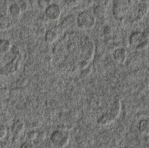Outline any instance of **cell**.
Listing matches in <instances>:
<instances>
[{"instance_id":"obj_1","label":"cell","mask_w":149,"mask_h":148,"mask_svg":"<svg viewBox=\"0 0 149 148\" xmlns=\"http://www.w3.org/2000/svg\"><path fill=\"white\" fill-rule=\"evenodd\" d=\"M70 136L65 129H60L54 131L50 137L52 142L54 146L58 148H63L69 143Z\"/></svg>"},{"instance_id":"obj_2","label":"cell","mask_w":149,"mask_h":148,"mask_svg":"<svg viewBox=\"0 0 149 148\" xmlns=\"http://www.w3.org/2000/svg\"><path fill=\"white\" fill-rule=\"evenodd\" d=\"M130 1H118L113 7L115 16L118 19H122L126 16L128 11L131 3Z\"/></svg>"},{"instance_id":"obj_3","label":"cell","mask_w":149,"mask_h":148,"mask_svg":"<svg viewBox=\"0 0 149 148\" xmlns=\"http://www.w3.org/2000/svg\"><path fill=\"white\" fill-rule=\"evenodd\" d=\"M148 40L144 36L143 32L135 31L133 32L130 36L129 41L130 45L136 47L141 45L145 41Z\"/></svg>"},{"instance_id":"obj_4","label":"cell","mask_w":149,"mask_h":148,"mask_svg":"<svg viewBox=\"0 0 149 148\" xmlns=\"http://www.w3.org/2000/svg\"><path fill=\"white\" fill-rule=\"evenodd\" d=\"M93 16L89 12H85L81 14L79 17V23L81 27L89 28L93 24Z\"/></svg>"},{"instance_id":"obj_5","label":"cell","mask_w":149,"mask_h":148,"mask_svg":"<svg viewBox=\"0 0 149 148\" xmlns=\"http://www.w3.org/2000/svg\"><path fill=\"white\" fill-rule=\"evenodd\" d=\"M121 104L119 101H116L111 105L109 110L107 113L112 116V118L115 120L119 116L120 112Z\"/></svg>"},{"instance_id":"obj_6","label":"cell","mask_w":149,"mask_h":148,"mask_svg":"<svg viewBox=\"0 0 149 148\" xmlns=\"http://www.w3.org/2000/svg\"><path fill=\"white\" fill-rule=\"evenodd\" d=\"M149 10V6L148 3L145 2H142L140 3L138 7L136 19L140 20L145 17L148 12Z\"/></svg>"},{"instance_id":"obj_7","label":"cell","mask_w":149,"mask_h":148,"mask_svg":"<svg viewBox=\"0 0 149 148\" xmlns=\"http://www.w3.org/2000/svg\"><path fill=\"white\" fill-rule=\"evenodd\" d=\"M127 51L124 48H120L115 52L114 58L118 62L123 63L126 61Z\"/></svg>"},{"instance_id":"obj_8","label":"cell","mask_w":149,"mask_h":148,"mask_svg":"<svg viewBox=\"0 0 149 148\" xmlns=\"http://www.w3.org/2000/svg\"><path fill=\"white\" fill-rule=\"evenodd\" d=\"M46 13L50 18L56 19L60 14V9L57 5H52L50 6L46 10Z\"/></svg>"},{"instance_id":"obj_9","label":"cell","mask_w":149,"mask_h":148,"mask_svg":"<svg viewBox=\"0 0 149 148\" xmlns=\"http://www.w3.org/2000/svg\"><path fill=\"white\" fill-rule=\"evenodd\" d=\"M139 130L140 133L143 135H148L149 134V120H142L139 123Z\"/></svg>"},{"instance_id":"obj_10","label":"cell","mask_w":149,"mask_h":148,"mask_svg":"<svg viewBox=\"0 0 149 148\" xmlns=\"http://www.w3.org/2000/svg\"><path fill=\"white\" fill-rule=\"evenodd\" d=\"M114 120L112 116L107 112L102 115L98 121V123L101 125H107L112 123Z\"/></svg>"},{"instance_id":"obj_11","label":"cell","mask_w":149,"mask_h":148,"mask_svg":"<svg viewBox=\"0 0 149 148\" xmlns=\"http://www.w3.org/2000/svg\"><path fill=\"white\" fill-rule=\"evenodd\" d=\"M24 129V124L21 121H17L12 126V131L15 134H20L23 131Z\"/></svg>"},{"instance_id":"obj_12","label":"cell","mask_w":149,"mask_h":148,"mask_svg":"<svg viewBox=\"0 0 149 148\" xmlns=\"http://www.w3.org/2000/svg\"><path fill=\"white\" fill-rule=\"evenodd\" d=\"M10 46V43L7 40L0 41V59L3 54L9 50Z\"/></svg>"},{"instance_id":"obj_13","label":"cell","mask_w":149,"mask_h":148,"mask_svg":"<svg viewBox=\"0 0 149 148\" xmlns=\"http://www.w3.org/2000/svg\"><path fill=\"white\" fill-rule=\"evenodd\" d=\"M10 20L8 17H3L0 18V29H4L8 28L10 25Z\"/></svg>"},{"instance_id":"obj_14","label":"cell","mask_w":149,"mask_h":148,"mask_svg":"<svg viewBox=\"0 0 149 148\" xmlns=\"http://www.w3.org/2000/svg\"><path fill=\"white\" fill-rule=\"evenodd\" d=\"M21 12V9L17 4H13L10 8V13L14 16L19 15Z\"/></svg>"},{"instance_id":"obj_15","label":"cell","mask_w":149,"mask_h":148,"mask_svg":"<svg viewBox=\"0 0 149 148\" xmlns=\"http://www.w3.org/2000/svg\"><path fill=\"white\" fill-rule=\"evenodd\" d=\"M7 134V129L3 124L0 123V140L3 139Z\"/></svg>"},{"instance_id":"obj_16","label":"cell","mask_w":149,"mask_h":148,"mask_svg":"<svg viewBox=\"0 0 149 148\" xmlns=\"http://www.w3.org/2000/svg\"><path fill=\"white\" fill-rule=\"evenodd\" d=\"M149 42L148 40L143 43L141 45H139L138 47H136V49L138 50H143L146 49L148 47Z\"/></svg>"},{"instance_id":"obj_17","label":"cell","mask_w":149,"mask_h":148,"mask_svg":"<svg viewBox=\"0 0 149 148\" xmlns=\"http://www.w3.org/2000/svg\"><path fill=\"white\" fill-rule=\"evenodd\" d=\"M45 134L43 132H39L37 134V136L36 140H37V141L38 142H41L44 140L45 138Z\"/></svg>"},{"instance_id":"obj_18","label":"cell","mask_w":149,"mask_h":148,"mask_svg":"<svg viewBox=\"0 0 149 148\" xmlns=\"http://www.w3.org/2000/svg\"><path fill=\"white\" fill-rule=\"evenodd\" d=\"M38 133L35 131H31L29 133L28 135V137L29 140L31 141H34L36 140L37 136Z\"/></svg>"},{"instance_id":"obj_19","label":"cell","mask_w":149,"mask_h":148,"mask_svg":"<svg viewBox=\"0 0 149 148\" xmlns=\"http://www.w3.org/2000/svg\"><path fill=\"white\" fill-rule=\"evenodd\" d=\"M20 148H34V147L31 142H26L22 144Z\"/></svg>"},{"instance_id":"obj_20","label":"cell","mask_w":149,"mask_h":148,"mask_svg":"<svg viewBox=\"0 0 149 148\" xmlns=\"http://www.w3.org/2000/svg\"><path fill=\"white\" fill-rule=\"evenodd\" d=\"M143 33L146 39H149V25L144 30V31Z\"/></svg>"},{"instance_id":"obj_21","label":"cell","mask_w":149,"mask_h":148,"mask_svg":"<svg viewBox=\"0 0 149 148\" xmlns=\"http://www.w3.org/2000/svg\"><path fill=\"white\" fill-rule=\"evenodd\" d=\"M1 143H0V148H1Z\"/></svg>"},{"instance_id":"obj_22","label":"cell","mask_w":149,"mask_h":148,"mask_svg":"<svg viewBox=\"0 0 149 148\" xmlns=\"http://www.w3.org/2000/svg\"></svg>"}]
</instances>
